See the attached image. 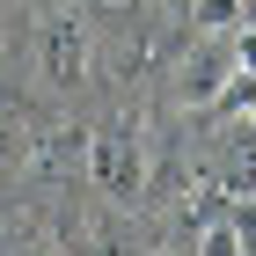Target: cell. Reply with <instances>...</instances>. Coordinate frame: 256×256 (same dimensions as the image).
I'll use <instances>...</instances> for the list:
<instances>
[{
  "label": "cell",
  "instance_id": "12",
  "mask_svg": "<svg viewBox=\"0 0 256 256\" xmlns=\"http://www.w3.org/2000/svg\"><path fill=\"white\" fill-rule=\"evenodd\" d=\"M242 22H249V30H256V0H242Z\"/></svg>",
  "mask_w": 256,
  "mask_h": 256
},
{
  "label": "cell",
  "instance_id": "9",
  "mask_svg": "<svg viewBox=\"0 0 256 256\" xmlns=\"http://www.w3.org/2000/svg\"><path fill=\"white\" fill-rule=\"evenodd\" d=\"M183 15H190L198 30H205V37H227V30L242 22V0H190Z\"/></svg>",
  "mask_w": 256,
  "mask_h": 256
},
{
  "label": "cell",
  "instance_id": "3",
  "mask_svg": "<svg viewBox=\"0 0 256 256\" xmlns=\"http://www.w3.org/2000/svg\"><path fill=\"white\" fill-rule=\"evenodd\" d=\"M74 168H88V132H80V124H52V132L30 139V161H22V176H30V183L52 190V183H66Z\"/></svg>",
  "mask_w": 256,
  "mask_h": 256
},
{
  "label": "cell",
  "instance_id": "8",
  "mask_svg": "<svg viewBox=\"0 0 256 256\" xmlns=\"http://www.w3.org/2000/svg\"><path fill=\"white\" fill-rule=\"evenodd\" d=\"M30 124L15 118V110H0V176H22V161H30Z\"/></svg>",
  "mask_w": 256,
  "mask_h": 256
},
{
  "label": "cell",
  "instance_id": "6",
  "mask_svg": "<svg viewBox=\"0 0 256 256\" xmlns=\"http://www.w3.org/2000/svg\"><path fill=\"white\" fill-rule=\"evenodd\" d=\"M227 74H234V44H205V52L183 66V102L205 110V102L220 96V80H227Z\"/></svg>",
  "mask_w": 256,
  "mask_h": 256
},
{
  "label": "cell",
  "instance_id": "2",
  "mask_svg": "<svg viewBox=\"0 0 256 256\" xmlns=\"http://www.w3.org/2000/svg\"><path fill=\"white\" fill-rule=\"evenodd\" d=\"M37 74H44V88H59V96H74L80 80L96 74V37H88V15H80L74 0H59V8L44 15V30H37Z\"/></svg>",
  "mask_w": 256,
  "mask_h": 256
},
{
  "label": "cell",
  "instance_id": "7",
  "mask_svg": "<svg viewBox=\"0 0 256 256\" xmlns=\"http://www.w3.org/2000/svg\"><path fill=\"white\" fill-rule=\"evenodd\" d=\"M183 256H242V242H234V227H227V205H220L205 227H198L190 242H183Z\"/></svg>",
  "mask_w": 256,
  "mask_h": 256
},
{
  "label": "cell",
  "instance_id": "11",
  "mask_svg": "<svg viewBox=\"0 0 256 256\" xmlns=\"http://www.w3.org/2000/svg\"><path fill=\"white\" fill-rule=\"evenodd\" d=\"M0 110H22V88H15V59L0 52Z\"/></svg>",
  "mask_w": 256,
  "mask_h": 256
},
{
  "label": "cell",
  "instance_id": "15",
  "mask_svg": "<svg viewBox=\"0 0 256 256\" xmlns=\"http://www.w3.org/2000/svg\"><path fill=\"white\" fill-rule=\"evenodd\" d=\"M176 8H190V0H176Z\"/></svg>",
  "mask_w": 256,
  "mask_h": 256
},
{
  "label": "cell",
  "instance_id": "13",
  "mask_svg": "<svg viewBox=\"0 0 256 256\" xmlns=\"http://www.w3.org/2000/svg\"><path fill=\"white\" fill-rule=\"evenodd\" d=\"M22 256H59V249H44V242H37V249H22Z\"/></svg>",
  "mask_w": 256,
  "mask_h": 256
},
{
  "label": "cell",
  "instance_id": "4",
  "mask_svg": "<svg viewBox=\"0 0 256 256\" xmlns=\"http://www.w3.org/2000/svg\"><path fill=\"white\" fill-rule=\"evenodd\" d=\"M66 242H74V256H146L132 234V220H124V205H102V212H80L74 227H66Z\"/></svg>",
  "mask_w": 256,
  "mask_h": 256
},
{
  "label": "cell",
  "instance_id": "14",
  "mask_svg": "<svg viewBox=\"0 0 256 256\" xmlns=\"http://www.w3.org/2000/svg\"><path fill=\"white\" fill-rule=\"evenodd\" d=\"M242 118H249V132H256V102H249V110H242Z\"/></svg>",
  "mask_w": 256,
  "mask_h": 256
},
{
  "label": "cell",
  "instance_id": "1",
  "mask_svg": "<svg viewBox=\"0 0 256 256\" xmlns=\"http://www.w3.org/2000/svg\"><path fill=\"white\" fill-rule=\"evenodd\" d=\"M88 176H96L102 205H139L146 198V132H139V118H110L102 132H88Z\"/></svg>",
  "mask_w": 256,
  "mask_h": 256
},
{
  "label": "cell",
  "instance_id": "10",
  "mask_svg": "<svg viewBox=\"0 0 256 256\" xmlns=\"http://www.w3.org/2000/svg\"><path fill=\"white\" fill-rule=\"evenodd\" d=\"M227 227H234L242 256H256V198H227Z\"/></svg>",
  "mask_w": 256,
  "mask_h": 256
},
{
  "label": "cell",
  "instance_id": "5",
  "mask_svg": "<svg viewBox=\"0 0 256 256\" xmlns=\"http://www.w3.org/2000/svg\"><path fill=\"white\" fill-rule=\"evenodd\" d=\"M212 183L227 198H256V132L249 124L227 132V146H220V161H212Z\"/></svg>",
  "mask_w": 256,
  "mask_h": 256
}]
</instances>
